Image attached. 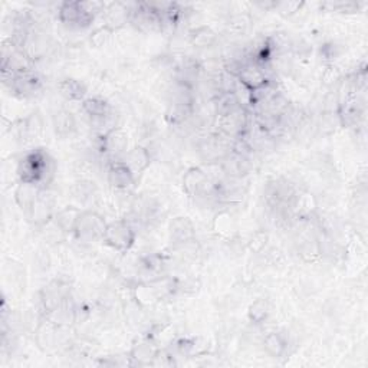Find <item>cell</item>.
<instances>
[{"mask_svg": "<svg viewBox=\"0 0 368 368\" xmlns=\"http://www.w3.org/2000/svg\"><path fill=\"white\" fill-rule=\"evenodd\" d=\"M57 200L54 195L48 188H41L37 200L33 202L28 213L25 215L28 222H30L35 226H43L48 224L50 220L55 219L57 215Z\"/></svg>", "mask_w": 368, "mask_h": 368, "instance_id": "8992f818", "label": "cell"}, {"mask_svg": "<svg viewBox=\"0 0 368 368\" xmlns=\"http://www.w3.org/2000/svg\"><path fill=\"white\" fill-rule=\"evenodd\" d=\"M82 210L75 206H66L55 215V223L64 233H74L77 220Z\"/></svg>", "mask_w": 368, "mask_h": 368, "instance_id": "d6986e66", "label": "cell"}, {"mask_svg": "<svg viewBox=\"0 0 368 368\" xmlns=\"http://www.w3.org/2000/svg\"><path fill=\"white\" fill-rule=\"evenodd\" d=\"M157 349L151 341L139 342L138 345H134L131 349V365H151L153 360L157 354Z\"/></svg>", "mask_w": 368, "mask_h": 368, "instance_id": "ffe728a7", "label": "cell"}, {"mask_svg": "<svg viewBox=\"0 0 368 368\" xmlns=\"http://www.w3.org/2000/svg\"><path fill=\"white\" fill-rule=\"evenodd\" d=\"M131 10H133V3L114 2L110 5H105V9H104L105 26L111 28L113 30L122 28L126 23L130 22Z\"/></svg>", "mask_w": 368, "mask_h": 368, "instance_id": "4fadbf2b", "label": "cell"}, {"mask_svg": "<svg viewBox=\"0 0 368 368\" xmlns=\"http://www.w3.org/2000/svg\"><path fill=\"white\" fill-rule=\"evenodd\" d=\"M71 300V287L64 280H54L41 293V302L46 317Z\"/></svg>", "mask_w": 368, "mask_h": 368, "instance_id": "ba28073f", "label": "cell"}, {"mask_svg": "<svg viewBox=\"0 0 368 368\" xmlns=\"http://www.w3.org/2000/svg\"><path fill=\"white\" fill-rule=\"evenodd\" d=\"M99 148L104 154H108L111 157H118L121 154H126L128 148L127 133L119 127H114L105 134H101Z\"/></svg>", "mask_w": 368, "mask_h": 368, "instance_id": "8fae6325", "label": "cell"}, {"mask_svg": "<svg viewBox=\"0 0 368 368\" xmlns=\"http://www.w3.org/2000/svg\"><path fill=\"white\" fill-rule=\"evenodd\" d=\"M113 33L114 30L108 26H101L98 29H95L93 33H91V37H90V42L94 48L99 49V48H104L105 45H107L113 37Z\"/></svg>", "mask_w": 368, "mask_h": 368, "instance_id": "484cf974", "label": "cell"}, {"mask_svg": "<svg viewBox=\"0 0 368 368\" xmlns=\"http://www.w3.org/2000/svg\"><path fill=\"white\" fill-rule=\"evenodd\" d=\"M107 224L108 223L105 222L104 216L94 212V210H82L72 235L78 242L82 243L102 242Z\"/></svg>", "mask_w": 368, "mask_h": 368, "instance_id": "3957f363", "label": "cell"}, {"mask_svg": "<svg viewBox=\"0 0 368 368\" xmlns=\"http://www.w3.org/2000/svg\"><path fill=\"white\" fill-rule=\"evenodd\" d=\"M269 313H271V307H269V302L265 300H256L249 307V311H248L249 320L256 325L264 324L268 320Z\"/></svg>", "mask_w": 368, "mask_h": 368, "instance_id": "d4e9b609", "label": "cell"}, {"mask_svg": "<svg viewBox=\"0 0 368 368\" xmlns=\"http://www.w3.org/2000/svg\"><path fill=\"white\" fill-rule=\"evenodd\" d=\"M16 173L21 183L48 188L55 179L57 162L45 148L37 147L22 157Z\"/></svg>", "mask_w": 368, "mask_h": 368, "instance_id": "6da1fadb", "label": "cell"}, {"mask_svg": "<svg viewBox=\"0 0 368 368\" xmlns=\"http://www.w3.org/2000/svg\"><path fill=\"white\" fill-rule=\"evenodd\" d=\"M238 82L243 85L251 94L272 84L271 78L267 74V66H262L253 62V59H251L248 64H244L242 71L238 75Z\"/></svg>", "mask_w": 368, "mask_h": 368, "instance_id": "9c48e42d", "label": "cell"}, {"mask_svg": "<svg viewBox=\"0 0 368 368\" xmlns=\"http://www.w3.org/2000/svg\"><path fill=\"white\" fill-rule=\"evenodd\" d=\"M81 108L85 115L91 119L93 124L101 126L111 115V105L101 97H86L81 102Z\"/></svg>", "mask_w": 368, "mask_h": 368, "instance_id": "7c38bea8", "label": "cell"}, {"mask_svg": "<svg viewBox=\"0 0 368 368\" xmlns=\"http://www.w3.org/2000/svg\"><path fill=\"white\" fill-rule=\"evenodd\" d=\"M304 2H273V9L282 16H292L300 12Z\"/></svg>", "mask_w": 368, "mask_h": 368, "instance_id": "83f0119b", "label": "cell"}, {"mask_svg": "<svg viewBox=\"0 0 368 368\" xmlns=\"http://www.w3.org/2000/svg\"><path fill=\"white\" fill-rule=\"evenodd\" d=\"M183 190L188 197H202L206 195L213 196L215 184L210 183L209 174L200 167L188 168L183 176Z\"/></svg>", "mask_w": 368, "mask_h": 368, "instance_id": "52a82bcc", "label": "cell"}, {"mask_svg": "<svg viewBox=\"0 0 368 368\" xmlns=\"http://www.w3.org/2000/svg\"><path fill=\"white\" fill-rule=\"evenodd\" d=\"M328 12H356L358 10V3L354 2H327L321 5Z\"/></svg>", "mask_w": 368, "mask_h": 368, "instance_id": "f1b7e54d", "label": "cell"}, {"mask_svg": "<svg viewBox=\"0 0 368 368\" xmlns=\"http://www.w3.org/2000/svg\"><path fill=\"white\" fill-rule=\"evenodd\" d=\"M101 2H62L58 6V19L69 29L90 28L98 13H104Z\"/></svg>", "mask_w": 368, "mask_h": 368, "instance_id": "7a4b0ae2", "label": "cell"}, {"mask_svg": "<svg viewBox=\"0 0 368 368\" xmlns=\"http://www.w3.org/2000/svg\"><path fill=\"white\" fill-rule=\"evenodd\" d=\"M227 26L235 33H244L251 26V17L244 13L233 14L227 22Z\"/></svg>", "mask_w": 368, "mask_h": 368, "instance_id": "4316f807", "label": "cell"}, {"mask_svg": "<svg viewBox=\"0 0 368 368\" xmlns=\"http://www.w3.org/2000/svg\"><path fill=\"white\" fill-rule=\"evenodd\" d=\"M163 268H164V259H163V255H159V253L148 255L143 258L142 262H139V269H142V272L144 275L154 276V279L160 278L159 273L163 272Z\"/></svg>", "mask_w": 368, "mask_h": 368, "instance_id": "cb8c5ba5", "label": "cell"}, {"mask_svg": "<svg viewBox=\"0 0 368 368\" xmlns=\"http://www.w3.org/2000/svg\"><path fill=\"white\" fill-rule=\"evenodd\" d=\"M196 227L188 217H176L170 223V240L176 246H184V244L195 240Z\"/></svg>", "mask_w": 368, "mask_h": 368, "instance_id": "5bb4252c", "label": "cell"}, {"mask_svg": "<svg viewBox=\"0 0 368 368\" xmlns=\"http://www.w3.org/2000/svg\"><path fill=\"white\" fill-rule=\"evenodd\" d=\"M264 348L271 357L279 358L285 354L288 348V341L282 334H279V332H269V334L264 338Z\"/></svg>", "mask_w": 368, "mask_h": 368, "instance_id": "603a6c76", "label": "cell"}, {"mask_svg": "<svg viewBox=\"0 0 368 368\" xmlns=\"http://www.w3.org/2000/svg\"><path fill=\"white\" fill-rule=\"evenodd\" d=\"M135 240L137 232L134 226L127 220L110 222L102 239V242L107 244L108 248L121 253H127L128 251H131L135 244Z\"/></svg>", "mask_w": 368, "mask_h": 368, "instance_id": "277c9868", "label": "cell"}, {"mask_svg": "<svg viewBox=\"0 0 368 368\" xmlns=\"http://www.w3.org/2000/svg\"><path fill=\"white\" fill-rule=\"evenodd\" d=\"M39 191H41L39 187L32 186V184H26V183H21L19 186L16 187V190H14V202H16L17 206H19V209L22 210L23 215L28 213V210L30 209L33 202L37 200Z\"/></svg>", "mask_w": 368, "mask_h": 368, "instance_id": "ac0fdd59", "label": "cell"}, {"mask_svg": "<svg viewBox=\"0 0 368 368\" xmlns=\"http://www.w3.org/2000/svg\"><path fill=\"white\" fill-rule=\"evenodd\" d=\"M3 81L9 85L12 94L21 99L35 97L43 86L42 78L37 72L32 71V69H25V71L16 72L9 78H5Z\"/></svg>", "mask_w": 368, "mask_h": 368, "instance_id": "5b68a950", "label": "cell"}, {"mask_svg": "<svg viewBox=\"0 0 368 368\" xmlns=\"http://www.w3.org/2000/svg\"><path fill=\"white\" fill-rule=\"evenodd\" d=\"M107 180L113 188L119 191L130 190L137 183L134 173L122 160H114L108 164Z\"/></svg>", "mask_w": 368, "mask_h": 368, "instance_id": "30bf717a", "label": "cell"}, {"mask_svg": "<svg viewBox=\"0 0 368 368\" xmlns=\"http://www.w3.org/2000/svg\"><path fill=\"white\" fill-rule=\"evenodd\" d=\"M217 41L216 32L209 26H199L188 32V42L195 48H210Z\"/></svg>", "mask_w": 368, "mask_h": 368, "instance_id": "44dd1931", "label": "cell"}, {"mask_svg": "<svg viewBox=\"0 0 368 368\" xmlns=\"http://www.w3.org/2000/svg\"><path fill=\"white\" fill-rule=\"evenodd\" d=\"M59 94L71 102H82L88 94V88L86 85L75 78H65L58 84Z\"/></svg>", "mask_w": 368, "mask_h": 368, "instance_id": "e0dca14e", "label": "cell"}, {"mask_svg": "<svg viewBox=\"0 0 368 368\" xmlns=\"http://www.w3.org/2000/svg\"><path fill=\"white\" fill-rule=\"evenodd\" d=\"M362 113H364L362 107L360 105L357 97H353V98H347L340 105L338 117L344 127H356L362 117Z\"/></svg>", "mask_w": 368, "mask_h": 368, "instance_id": "2e32d148", "label": "cell"}, {"mask_svg": "<svg viewBox=\"0 0 368 368\" xmlns=\"http://www.w3.org/2000/svg\"><path fill=\"white\" fill-rule=\"evenodd\" d=\"M77 122L72 115V113H69L66 110H61L54 115V128L57 135L66 138L75 131Z\"/></svg>", "mask_w": 368, "mask_h": 368, "instance_id": "7402d4cb", "label": "cell"}, {"mask_svg": "<svg viewBox=\"0 0 368 368\" xmlns=\"http://www.w3.org/2000/svg\"><path fill=\"white\" fill-rule=\"evenodd\" d=\"M121 160L130 167V170L134 173V176L138 179L150 167L151 155L146 147L138 146L127 151Z\"/></svg>", "mask_w": 368, "mask_h": 368, "instance_id": "9a60e30c", "label": "cell"}]
</instances>
